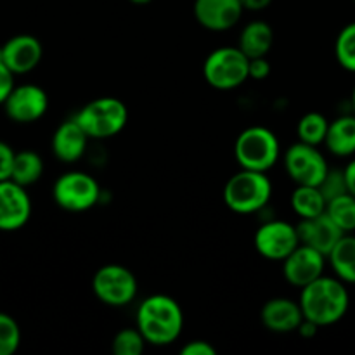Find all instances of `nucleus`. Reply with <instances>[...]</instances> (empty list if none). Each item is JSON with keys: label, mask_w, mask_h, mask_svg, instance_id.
<instances>
[{"label": "nucleus", "mask_w": 355, "mask_h": 355, "mask_svg": "<svg viewBox=\"0 0 355 355\" xmlns=\"http://www.w3.org/2000/svg\"><path fill=\"white\" fill-rule=\"evenodd\" d=\"M329 120L319 111H309L298 120L297 137L300 142L311 146L324 144L326 134H328Z\"/></svg>", "instance_id": "24"}, {"label": "nucleus", "mask_w": 355, "mask_h": 355, "mask_svg": "<svg viewBox=\"0 0 355 355\" xmlns=\"http://www.w3.org/2000/svg\"><path fill=\"white\" fill-rule=\"evenodd\" d=\"M283 165L297 186H319L331 168L319 146L295 142L284 151Z\"/></svg>", "instance_id": "9"}, {"label": "nucleus", "mask_w": 355, "mask_h": 355, "mask_svg": "<svg viewBox=\"0 0 355 355\" xmlns=\"http://www.w3.org/2000/svg\"><path fill=\"white\" fill-rule=\"evenodd\" d=\"M272 198V182L266 172L241 168L224 186V203L231 211L252 215L262 211Z\"/></svg>", "instance_id": "3"}, {"label": "nucleus", "mask_w": 355, "mask_h": 355, "mask_svg": "<svg viewBox=\"0 0 355 355\" xmlns=\"http://www.w3.org/2000/svg\"><path fill=\"white\" fill-rule=\"evenodd\" d=\"M182 355H215L217 350L211 345L210 342H205V340H193V342H187L186 345L180 349Z\"/></svg>", "instance_id": "33"}, {"label": "nucleus", "mask_w": 355, "mask_h": 355, "mask_svg": "<svg viewBox=\"0 0 355 355\" xmlns=\"http://www.w3.org/2000/svg\"><path fill=\"white\" fill-rule=\"evenodd\" d=\"M326 214L345 234L355 232V196L350 193L329 200L326 205Z\"/></svg>", "instance_id": "25"}, {"label": "nucleus", "mask_w": 355, "mask_h": 355, "mask_svg": "<svg viewBox=\"0 0 355 355\" xmlns=\"http://www.w3.org/2000/svg\"><path fill=\"white\" fill-rule=\"evenodd\" d=\"M304 312H302L300 302H295L286 297L270 298L263 304L260 311V321L269 331L277 335H286V333H297L298 326L304 321Z\"/></svg>", "instance_id": "16"}, {"label": "nucleus", "mask_w": 355, "mask_h": 355, "mask_svg": "<svg viewBox=\"0 0 355 355\" xmlns=\"http://www.w3.org/2000/svg\"><path fill=\"white\" fill-rule=\"evenodd\" d=\"M350 111L355 114V83H354L352 94H350Z\"/></svg>", "instance_id": "37"}, {"label": "nucleus", "mask_w": 355, "mask_h": 355, "mask_svg": "<svg viewBox=\"0 0 355 355\" xmlns=\"http://www.w3.org/2000/svg\"><path fill=\"white\" fill-rule=\"evenodd\" d=\"M274 45V30L262 19L250 21L239 33L238 47L248 59L263 58Z\"/></svg>", "instance_id": "20"}, {"label": "nucleus", "mask_w": 355, "mask_h": 355, "mask_svg": "<svg viewBox=\"0 0 355 355\" xmlns=\"http://www.w3.org/2000/svg\"><path fill=\"white\" fill-rule=\"evenodd\" d=\"M21 345V328L16 319L0 312V355H12Z\"/></svg>", "instance_id": "28"}, {"label": "nucleus", "mask_w": 355, "mask_h": 355, "mask_svg": "<svg viewBox=\"0 0 355 355\" xmlns=\"http://www.w3.org/2000/svg\"><path fill=\"white\" fill-rule=\"evenodd\" d=\"M132 3H135V6H146V3L153 2V0H130Z\"/></svg>", "instance_id": "38"}, {"label": "nucleus", "mask_w": 355, "mask_h": 355, "mask_svg": "<svg viewBox=\"0 0 355 355\" xmlns=\"http://www.w3.org/2000/svg\"><path fill=\"white\" fill-rule=\"evenodd\" d=\"M52 198L55 205L66 211H87L101 200V186L90 173L82 170H69L52 186Z\"/></svg>", "instance_id": "7"}, {"label": "nucleus", "mask_w": 355, "mask_h": 355, "mask_svg": "<svg viewBox=\"0 0 355 355\" xmlns=\"http://www.w3.org/2000/svg\"><path fill=\"white\" fill-rule=\"evenodd\" d=\"M328 262L338 279L355 286V232H349L340 238L335 248L329 252Z\"/></svg>", "instance_id": "21"}, {"label": "nucleus", "mask_w": 355, "mask_h": 355, "mask_svg": "<svg viewBox=\"0 0 355 355\" xmlns=\"http://www.w3.org/2000/svg\"><path fill=\"white\" fill-rule=\"evenodd\" d=\"M245 10H252V12H259V10L267 9L272 3V0H241Z\"/></svg>", "instance_id": "36"}, {"label": "nucleus", "mask_w": 355, "mask_h": 355, "mask_svg": "<svg viewBox=\"0 0 355 355\" xmlns=\"http://www.w3.org/2000/svg\"><path fill=\"white\" fill-rule=\"evenodd\" d=\"M324 146L336 158H352L355 156V114L352 111L340 114L329 121Z\"/></svg>", "instance_id": "19"}, {"label": "nucleus", "mask_w": 355, "mask_h": 355, "mask_svg": "<svg viewBox=\"0 0 355 355\" xmlns=\"http://www.w3.org/2000/svg\"><path fill=\"white\" fill-rule=\"evenodd\" d=\"M42 175H44V159H42V156L38 153L30 151V149L16 153L12 175H10V179L14 182L28 187L38 182L42 179Z\"/></svg>", "instance_id": "23"}, {"label": "nucleus", "mask_w": 355, "mask_h": 355, "mask_svg": "<svg viewBox=\"0 0 355 355\" xmlns=\"http://www.w3.org/2000/svg\"><path fill=\"white\" fill-rule=\"evenodd\" d=\"M281 156V144L270 128L253 125L239 132L234 141V158L239 168L269 172Z\"/></svg>", "instance_id": "4"}, {"label": "nucleus", "mask_w": 355, "mask_h": 355, "mask_svg": "<svg viewBox=\"0 0 355 355\" xmlns=\"http://www.w3.org/2000/svg\"><path fill=\"white\" fill-rule=\"evenodd\" d=\"M319 189L324 194L326 201L333 200L336 196H342V194L349 193L347 191V182H345V173H343V168H329L326 177L322 179V182L319 184Z\"/></svg>", "instance_id": "29"}, {"label": "nucleus", "mask_w": 355, "mask_h": 355, "mask_svg": "<svg viewBox=\"0 0 355 355\" xmlns=\"http://www.w3.org/2000/svg\"><path fill=\"white\" fill-rule=\"evenodd\" d=\"M298 302L305 319L315 322L319 328H326L345 318L350 307V293L342 279L322 274L302 288Z\"/></svg>", "instance_id": "2"}, {"label": "nucleus", "mask_w": 355, "mask_h": 355, "mask_svg": "<svg viewBox=\"0 0 355 355\" xmlns=\"http://www.w3.org/2000/svg\"><path fill=\"white\" fill-rule=\"evenodd\" d=\"M297 231L302 245L312 246V248L324 253L326 257H328L329 252L335 248V245L340 241V238L345 234V232L329 218V215L326 214V211L322 215H318V217L300 218V222L297 224Z\"/></svg>", "instance_id": "17"}, {"label": "nucleus", "mask_w": 355, "mask_h": 355, "mask_svg": "<svg viewBox=\"0 0 355 355\" xmlns=\"http://www.w3.org/2000/svg\"><path fill=\"white\" fill-rule=\"evenodd\" d=\"M148 342L144 340L142 333L135 328H125L114 335L111 349L114 355H141L144 352Z\"/></svg>", "instance_id": "27"}, {"label": "nucleus", "mask_w": 355, "mask_h": 355, "mask_svg": "<svg viewBox=\"0 0 355 355\" xmlns=\"http://www.w3.org/2000/svg\"><path fill=\"white\" fill-rule=\"evenodd\" d=\"M300 245L297 225L286 220H267L257 229L253 246L262 259L270 262H283Z\"/></svg>", "instance_id": "10"}, {"label": "nucleus", "mask_w": 355, "mask_h": 355, "mask_svg": "<svg viewBox=\"0 0 355 355\" xmlns=\"http://www.w3.org/2000/svg\"><path fill=\"white\" fill-rule=\"evenodd\" d=\"M89 141L90 137L83 132V128L80 127L78 121H76L75 118L66 120L62 121V123L55 128L54 134H52V155H54L61 163L73 165V163H76L78 159L83 158Z\"/></svg>", "instance_id": "18"}, {"label": "nucleus", "mask_w": 355, "mask_h": 355, "mask_svg": "<svg viewBox=\"0 0 355 355\" xmlns=\"http://www.w3.org/2000/svg\"><path fill=\"white\" fill-rule=\"evenodd\" d=\"M3 110L14 123H35L49 110V96L35 83L16 85L3 103Z\"/></svg>", "instance_id": "11"}, {"label": "nucleus", "mask_w": 355, "mask_h": 355, "mask_svg": "<svg viewBox=\"0 0 355 355\" xmlns=\"http://www.w3.org/2000/svg\"><path fill=\"white\" fill-rule=\"evenodd\" d=\"M31 217V200L26 187L12 179L0 180V231L24 227Z\"/></svg>", "instance_id": "13"}, {"label": "nucleus", "mask_w": 355, "mask_h": 355, "mask_svg": "<svg viewBox=\"0 0 355 355\" xmlns=\"http://www.w3.org/2000/svg\"><path fill=\"white\" fill-rule=\"evenodd\" d=\"M135 322L149 345L166 347L175 343L182 335L184 312L175 298L155 293L139 304Z\"/></svg>", "instance_id": "1"}, {"label": "nucleus", "mask_w": 355, "mask_h": 355, "mask_svg": "<svg viewBox=\"0 0 355 355\" xmlns=\"http://www.w3.org/2000/svg\"><path fill=\"white\" fill-rule=\"evenodd\" d=\"M354 3H355V0H354Z\"/></svg>", "instance_id": "39"}, {"label": "nucleus", "mask_w": 355, "mask_h": 355, "mask_svg": "<svg viewBox=\"0 0 355 355\" xmlns=\"http://www.w3.org/2000/svg\"><path fill=\"white\" fill-rule=\"evenodd\" d=\"M335 58L345 71L355 73V21L340 30L335 40Z\"/></svg>", "instance_id": "26"}, {"label": "nucleus", "mask_w": 355, "mask_h": 355, "mask_svg": "<svg viewBox=\"0 0 355 355\" xmlns=\"http://www.w3.org/2000/svg\"><path fill=\"white\" fill-rule=\"evenodd\" d=\"M318 331H319V326L315 324V322L309 321V319H304V321H302V324L298 326V329H297L298 335L304 336V338H314V336L318 335Z\"/></svg>", "instance_id": "35"}, {"label": "nucleus", "mask_w": 355, "mask_h": 355, "mask_svg": "<svg viewBox=\"0 0 355 355\" xmlns=\"http://www.w3.org/2000/svg\"><path fill=\"white\" fill-rule=\"evenodd\" d=\"M92 291L97 300L110 307H125L135 300L139 283L135 274L120 263H107L96 270Z\"/></svg>", "instance_id": "8"}, {"label": "nucleus", "mask_w": 355, "mask_h": 355, "mask_svg": "<svg viewBox=\"0 0 355 355\" xmlns=\"http://www.w3.org/2000/svg\"><path fill=\"white\" fill-rule=\"evenodd\" d=\"M42 55H44L42 42L28 33L10 37L0 47V58L9 66L14 75H26V73L33 71L40 64Z\"/></svg>", "instance_id": "14"}, {"label": "nucleus", "mask_w": 355, "mask_h": 355, "mask_svg": "<svg viewBox=\"0 0 355 355\" xmlns=\"http://www.w3.org/2000/svg\"><path fill=\"white\" fill-rule=\"evenodd\" d=\"M16 153L7 142L0 141V180H9L12 175V166Z\"/></svg>", "instance_id": "30"}, {"label": "nucleus", "mask_w": 355, "mask_h": 355, "mask_svg": "<svg viewBox=\"0 0 355 355\" xmlns=\"http://www.w3.org/2000/svg\"><path fill=\"white\" fill-rule=\"evenodd\" d=\"M76 121L90 139L104 141L120 134L128 123V110L118 97H97L75 114Z\"/></svg>", "instance_id": "5"}, {"label": "nucleus", "mask_w": 355, "mask_h": 355, "mask_svg": "<svg viewBox=\"0 0 355 355\" xmlns=\"http://www.w3.org/2000/svg\"><path fill=\"white\" fill-rule=\"evenodd\" d=\"M290 203L295 215L300 218H312L324 214L328 201L318 186H297L291 193Z\"/></svg>", "instance_id": "22"}, {"label": "nucleus", "mask_w": 355, "mask_h": 355, "mask_svg": "<svg viewBox=\"0 0 355 355\" xmlns=\"http://www.w3.org/2000/svg\"><path fill=\"white\" fill-rule=\"evenodd\" d=\"M250 59L239 47L224 45L207 55L203 78L215 90H234L250 78Z\"/></svg>", "instance_id": "6"}, {"label": "nucleus", "mask_w": 355, "mask_h": 355, "mask_svg": "<svg viewBox=\"0 0 355 355\" xmlns=\"http://www.w3.org/2000/svg\"><path fill=\"white\" fill-rule=\"evenodd\" d=\"M343 173H345L347 191H349L352 196H355V156H352L350 162L347 163L345 168H343Z\"/></svg>", "instance_id": "34"}, {"label": "nucleus", "mask_w": 355, "mask_h": 355, "mask_svg": "<svg viewBox=\"0 0 355 355\" xmlns=\"http://www.w3.org/2000/svg\"><path fill=\"white\" fill-rule=\"evenodd\" d=\"M328 257L319 250L307 245H298L286 259L283 260V277L288 284L295 288H304L321 277L326 270Z\"/></svg>", "instance_id": "12"}, {"label": "nucleus", "mask_w": 355, "mask_h": 355, "mask_svg": "<svg viewBox=\"0 0 355 355\" xmlns=\"http://www.w3.org/2000/svg\"><path fill=\"white\" fill-rule=\"evenodd\" d=\"M270 71V62L267 59V55L263 58H253L250 59V66H248V73H250V80H255V82H262V80L269 78Z\"/></svg>", "instance_id": "31"}, {"label": "nucleus", "mask_w": 355, "mask_h": 355, "mask_svg": "<svg viewBox=\"0 0 355 355\" xmlns=\"http://www.w3.org/2000/svg\"><path fill=\"white\" fill-rule=\"evenodd\" d=\"M194 17L210 31H227L241 19L245 7L241 0H194Z\"/></svg>", "instance_id": "15"}, {"label": "nucleus", "mask_w": 355, "mask_h": 355, "mask_svg": "<svg viewBox=\"0 0 355 355\" xmlns=\"http://www.w3.org/2000/svg\"><path fill=\"white\" fill-rule=\"evenodd\" d=\"M14 73L10 71L9 66L2 61L0 58V104L6 103V99L9 97V94L12 92L14 85Z\"/></svg>", "instance_id": "32"}]
</instances>
